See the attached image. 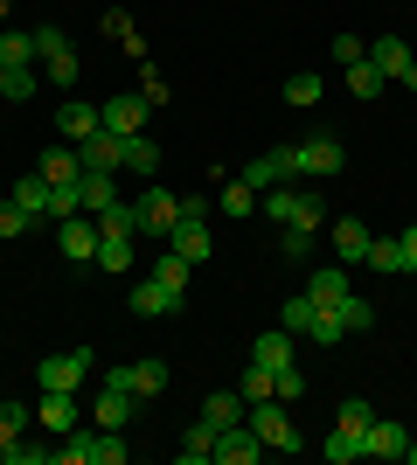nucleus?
<instances>
[{
  "label": "nucleus",
  "instance_id": "2f4dec72",
  "mask_svg": "<svg viewBox=\"0 0 417 465\" xmlns=\"http://www.w3.org/2000/svg\"><path fill=\"white\" fill-rule=\"evenodd\" d=\"M334 312H341V327H348V333H369V327H376V306H369L362 292H348V299H334Z\"/></svg>",
  "mask_w": 417,
  "mask_h": 465
},
{
  "label": "nucleus",
  "instance_id": "5701e85b",
  "mask_svg": "<svg viewBox=\"0 0 417 465\" xmlns=\"http://www.w3.org/2000/svg\"><path fill=\"white\" fill-rule=\"evenodd\" d=\"M0 63H7V70H28V63H35V28H0Z\"/></svg>",
  "mask_w": 417,
  "mask_h": 465
},
{
  "label": "nucleus",
  "instance_id": "e433bc0d",
  "mask_svg": "<svg viewBox=\"0 0 417 465\" xmlns=\"http://www.w3.org/2000/svg\"><path fill=\"white\" fill-rule=\"evenodd\" d=\"M320 451H327V465H355L362 459V438H355V430H327V438H320Z\"/></svg>",
  "mask_w": 417,
  "mask_h": 465
},
{
  "label": "nucleus",
  "instance_id": "b1692460",
  "mask_svg": "<svg viewBox=\"0 0 417 465\" xmlns=\"http://www.w3.org/2000/svg\"><path fill=\"white\" fill-rule=\"evenodd\" d=\"M133 243L139 236H104L98 230V257H91V264H98V272H133Z\"/></svg>",
  "mask_w": 417,
  "mask_h": 465
},
{
  "label": "nucleus",
  "instance_id": "aec40b11",
  "mask_svg": "<svg viewBox=\"0 0 417 465\" xmlns=\"http://www.w3.org/2000/svg\"><path fill=\"white\" fill-rule=\"evenodd\" d=\"M167 251H181L188 264H209V223H174V236H167Z\"/></svg>",
  "mask_w": 417,
  "mask_h": 465
},
{
  "label": "nucleus",
  "instance_id": "a18cd8bd",
  "mask_svg": "<svg viewBox=\"0 0 417 465\" xmlns=\"http://www.w3.org/2000/svg\"><path fill=\"white\" fill-rule=\"evenodd\" d=\"M7 465H56V451L49 445H21V438H7V451H0Z\"/></svg>",
  "mask_w": 417,
  "mask_h": 465
},
{
  "label": "nucleus",
  "instance_id": "cd10ccee",
  "mask_svg": "<svg viewBox=\"0 0 417 465\" xmlns=\"http://www.w3.org/2000/svg\"><path fill=\"white\" fill-rule=\"evenodd\" d=\"M258 209H264V223H293V209H299V181H278V188H264V194H258Z\"/></svg>",
  "mask_w": 417,
  "mask_h": 465
},
{
  "label": "nucleus",
  "instance_id": "e2e57ef3",
  "mask_svg": "<svg viewBox=\"0 0 417 465\" xmlns=\"http://www.w3.org/2000/svg\"><path fill=\"white\" fill-rule=\"evenodd\" d=\"M0 77H7V63H0Z\"/></svg>",
  "mask_w": 417,
  "mask_h": 465
},
{
  "label": "nucleus",
  "instance_id": "f3484780",
  "mask_svg": "<svg viewBox=\"0 0 417 465\" xmlns=\"http://www.w3.org/2000/svg\"><path fill=\"white\" fill-rule=\"evenodd\" d=\"M104 118H98V104H84V97H63V112H56V133L70 139V146H84V139L98 133Z\"/></svg>",
  "mask_w": 417,
  "mask_h": 465
},
{
  "label": "nucleus",
  "instance_id": "6e6d98bb",
  "mask_svg": "<svg viewBox=\"0 0 417 465\" xmlns=\"http://www.w3.org/2000/svg\"><path fill=\"white\" fill-rule=\"evenodd\" d=\"M98 28H104V35H133V15H125V7H104V15H98Z\"/></svg>",
  "mask_w": 417,
  "mask_h": 465
},
{
  "label": "nucleus",
  "instance_id": "864d4df0",
  "mask_svg": "<svg viewBox=\"0 0 417 465\" xmlns=\"http://www.w3.org/2000/svg\"><path fill=\"white\" fill-rule=\"evenodd\" d=\"M327 56H334L341 70H348V63H362V56H369V42H362V35H334V49H327Z\"/></svg>",
  "mask_w": 417,
  "mask_h": 465
},
{
  "label": "nucleus",
  "instance_id": "bf43d9fd",
  "mask_svg": "<svg viewBox=\"0 0 417 465\" xmlns=\"http://www.w3.org/2000/svg\"><path fill=\"white\" fill-rule=\"evenodd\" d=\"M403 91H417V63H411V70H403Z\"/></svg>",
  "mask_w": 417,
  "mask_h": 465
},
{
  "label": "nucleus",
  "instance_id": "4468645a",
  "mask_svg": "<svg viewBox=\"0 0 417 465\" xmlns=\"http://www.w3.org/2000/svg\"><path fill=\"white\" fill-rule=\"evenodd\" d=\"M84 417H77V389H42V430L49 438H70Z\"/></svg>",
  "mask_w": 417,
  "mask_h": 465
},
{
  "label": "nucleus",
  "instance_id": "8fccbe9b",
  "mask_svg": "<svg viewBox=\"0 0 417 465\" xmlns=\"http://www.w3.org/2000/svg\"><path fill=\"white\" fill-rule=\"evenodd\" d=\"M21 430H28V403L0 396V438H21Z\"/></svg>",
  "mask_w": 417,
  "mask_h": 465
},
{
  "label": "nucleus",
  "instance_id": "f03ea898",
  "mask_svg": "<svg viewBox=\"0 0 417 465\" xmlns=\"http://www.w3.org/2000/svg\"><path fill=\"white\" fill-rule=\"evenodd\" d=\"M35 56H42V77L56 84V91H70V84H77V70H84L63 28H35Z\"/></svg>",
  "mask_w": 417,
  "mask_h": 465
},
{
  "label": "nucleus",
  "instance_id": "9b49d317",
  "mask_svg": "<svg viewBox=\"0 0 417 465\" xmlns=\"http://www.w3.org/2000/svg\"><path fill=\"white\" fill-rule=\"evenodd\" d=\"M77 160H84V174H119V167H125V139L98 125V133L77 146Z\"/></svg>",
  "mask_w": 417,
  "mask_h": 465
},
{
  "label": "nucleus",
  "instance_id": "4be33fe9",
  "mask_svg": "<svg viewBox=\"0 0 417 465\" xmlns=\"http://www.w3.org/2000/svg\"><path fill=\"white\" fill-rule=\"evenodd\" d=\"M91 459H98V424H77L56 445V465H91Z\"/></svg>",
  "mask_w": 417,
  "mask_h": 465
},
{
  "label": "nucleus",
  "instance_id": "0e129e2a",
  "mask_svg": "<svg viewBox=\"0 0 417 465\" xmlns=\"http://www.w3.org/2000/svg\"><path fill=\"white\" fill-rule=\"evenodd\" d=\"M0 451H7V438H0Z\"/></svg>",
  "mask_w": 417,
  "mask_h": 465
},
{
  "label": "nucleus",
  "instance_id": "f257e3e1",
  "mask_svg": "<svg viewBox=\"0 0 417 465\" xmlns=\"http://www.w3.org/2000/svg\"><path fill=\"white\" fill-rule=\"evenodd\" d=\"M243 424L264 438V451H306V438H299V424L285 417V403L278 396H264V403H251L243 410Z\"/></svg>",
  "mask_w": 417,
  "mask_h": 465
},
{
  "label": "nucleus",
  "instance_id": "7c9ffc66",
  "mask_svg": "<svg viewBox=\"0 0 417 465\" xmlns=\"http://www.w3.org/2000/svg\"><path fill=\"white\" fill-rule=\"evenodd\" d=\"M251 361H264V369H293V333H258V348H251Z\"/></svg>",
  "mask_w": 417,
  "mask_h": 465
},
{
  "label": "nucleus",
  "instance_id": "c03bdc74",
  "mask_svg": "<svg viewBox=\"0 0 417 465\" xmlns=\"http://www.w3.org/2000/svg\"><path fill=\"white\" fill-rule=\"evenodd\" d=\"M369 417H376V410H369V396H348V403L334 410V424H341V430H355V438L369 430Z\"/></svg>",
  "mask_w": 417,
  "mask_h": 465
},
{
  "label": "nucleus",
  "instance_id": "c85d7f7f",
  "mask_svg": "<svg viewBox=\"0 0 417 465\" xmlns=\"http://www.w3.org/2000/svg\"><path fill=\"white\" fill-rule=\"evenodd\" d=\"M15 202H21L28 223H42V215H49V181H42V174H21L15 181Z\"/></svg>",
  "mask_w": 417,
  "mask_h": 465
},
{
  "label": "nucleus",
  "instance_id": "0eeeda50",
  "mask_svg": "<svg viewBox=\"0 0 417 465\" xmlns=\"http://www.w3.org/2000/svg\"><path fill=\"white\" fill-rule=\"evenodd\" d=\"M146 112H154V104H146V97H139V91H119V97H104V104H98L104 133H119V139L146 133Z\"/></svg>",
  "mask_w": 417,
  "mask_h": 465
},
{
  "label": "nucleus",
  "instance_id": "ea45409f",
  "mask_svg": "<svg viewBox=\"0 0 417 465\" xmlns=\"http://www.w3.org/2000/svg\"><path fill=\"white\" fill-rule=\"evenodd\" d=\"M278 257H285V264H313V230H293V223H285V236H278Z\"/></svg>",
  "mask_w": 417,
  "mask_h": 465
},
{
  "label": "nucleus",
  "instance_id": "052dcab7",
  "mask_svg": "<svg viewBox=\"0 0 417 465\" xmlns=\"http://www.w3.org/2000/svg\"><path fill=\"white\" fill-rule=\"evenodd\" d=\"M403 459H411V465H417V438H411V445H403Z\"/></svg>",
  "mask_w": 417,
  "mask_h": 465
},
{
  "label": "nucleus",
  "instance_id": "f704fd0d",
  "mask_svg": "<svg viewBox=\"0 0 417 465\" xmlns=\"http://www.w3.org/2000/svg\"><path fill=\"white\" fill-rule=\"evenodd\" d=\"M154 278H160V285H174V292H188V278H195V264H188V257H181V251H160V257H154Z\"/></svg>",
  "mask_w": 417,
  "mask_h": 465
},
{
  "label": "nucleus",
  "instance_id": "6e6552de",
  "mask_svg": "<svg viewBox=\"0 0 417 465\" xmlns=\"http://www.w3.org/2000/svg\"><path fill=\"white\" fill-rule=\"evenodd\" d=\"M56 251L70 257V264H91V257H98V215H70V223H56Z\"/></svg>",
  "mask_w": 417,
  "mask_h": 465
},
{
  "label": "nucleus",
  "instance_id": "6ab92c4d",
  "mask_svg": "<svg viewBox=\"0 0 417 465\" xmlns=\"http://www.w3.org/2000/svg\"><path fill=\"white\" fill-rule=\"evenodd\" d=\"M369 63H376V70H382V77H390V84H403V70H411V42H403V35H376V49H369Z\"/></svg>",
  "mask_w": 417,
  "mask_h": 465
},
{
  "label": "nucleus",
  "instance_id": "dca6fc26",
  "mask_svg": "<svg viewBox=\"0 0 417 465\" xmlns=\"http://www.w3.org/2000/svg\"><path fill=\"white\" fill-rule=\"evenodd\" d=\"M133 410H139V396H133V389H119V382H98V417H91V424H104V430H125V424H133Z\"/></svg>",
  "mask_w": 417,
  "mask_h": 465
},
{
  "label": "nucleus",
  "instance_id": "20e7f679",
  "mask_svg": "<svg viewBox=\"0 0 417 465\" xmlns=\"http://www.w3.org/2000/svg\"><path fill=\"white\" fill-rule=\"evenodd\" d=\"M133 209H139V236H154V243H167V236H174V223H181V194H167V188L154 181V188L139 194Z\"/></svg>",
  "mask_w": 417,
  "mask_h": 465
},
{
  "label": "nucleus",
  "instance_id": "58836bf2",
  "mask_svg": "<svg viewBox=\"0 0 417 465\" xmlns=\"http://www.w3.org/2000/svg\"><path fill=\"white\" fill-rule=\"evenodd\" d=\"M98 230L104 236H139V209H133V202H112V209L98 215Z\"/></svg>",
  "mask_w": 417,
  "mask_h": 465
},
{
  "label": "nucleus",
  "instance_id": "4d7b16f0",
  "mask_svg": "<svg viewBox=\"0 0 417 465\" xmlns=\"http://www.w3.org/2000/svg\"><path fill=\"white\" fill-rule=\"evenodd\" d=\"M181 223H209V202H202V194H181Z\"/></svg>",
  "mask_w": 417,
  "mask_h": 465
},
{
  "label": "nucleus",
  "instance_id": "c756f323",
  "mask_svg": "<svg viewBox=\"0 0 417 465\" xmlns=\"http://www.w3.org/2000/svg\"><path fill=\"white\" fill-rule=\"evenodd\" d=\"M77 202H84V215H104L112 202H119V188H112V174H84L77 181Z\"/></svg>",
  "mask_w": 417,
  "mask_h": 465
},
{
  "label": "nucleus",
  "instance_id": "680f3d73",
  "mask_svg": "<svg viewBox=\"0 0 417 465\" xmlns=\"http://www.w3.org/2000/svg\"><path fill=\"white\" fill-rule=\"evenodd\" d=\"M0 21H7V0H0Z\"/></svg>",
  "mask_w": 417,
  "mask_h": 465
},
{
  "label": "nucleus",
  "instance_id": "393cba45",
  "mask_svg": "<svg viewBox=\"0 0 417 465\" xmlns=\"http://www.w3.org/2000/svg\"><path fill=\"white\" fill-rule=\"evenodd\" d=\"M243 410H251V403H243L237 389H216V396L202 403V417H209V424H216V430H230V424H243Z\"/></svg>",
  "mask_w": 417,
  "mask_h": 465
},
{
  "label": "nucleus",
  "instance_id": "5fc2aeb1",
  "mask_svg": "<svg viewBox=\"0 0 417 465\" xmlns=\"http://www.w3.org/2000/svg\"><path fill=\"white\" fill-rule=\"evenodd\" d=\"M21 230H28V215H21V202L7 194V202H0V236H21Z\"/></svg>",
  "mask_w": 417,
  "mask_h": 465
},
{
  "label": "nucleus",
  "instance_id": "7ed1b4c3",
  "mask_svg": "<svg viewBox=\"0 0 417 465\" xmlns=\"http://www.w3.org/2000/svg\"><path fill=\"white\" fill-rule=\"evenodd\" d=\"M299 146V174L306 181H334L341 167H348V146H341L334 133H306V139H293Z\"/></svg>",
  "mask_w": 417,
  "mask_h": 465
},
{
  "label": "nucleus",
  "instance_id": "de8ad7c7",
  "mask_svg": "<svg viewBox=\"0 0 417 465\" xmlns=\"http://www.w3.org/2000/svg\"><path fill=\"white\" fill-rule=\"evenodd\" d=\"M0 97L28 104V97H35V63H28V70H7V77H0Z\"/></svg>",
  "mask_w": 417,
  "mask_h": 465
},
{
  "label": "nucleus",
  "instance_id": "423d86ee",
  "mask_svg": "<svg viewBox=\"0 0 417 465\" xmlns=\"http://www.w3.org/2000/svg\"><path fill=\"white\" fill-rule=\"evenodd\" d=\"M237 174L243 181H251V188H278V181H306V174H299V146H272V153H258V160H251V167H237Z\"/></svg>",
  "mask_w": 417,
  "mask_h": 465
},
{
  "label": "nucleus",
  "instance_id": "c9c22d12",
  "mask_svg": "<svg viewBox=\"0 0 417 465\" xmlns=\"http://www.w3.org/2000/svg\"><path fill=\"white\" fill-rule=\"evenodd\" d=\"M160 389H167V361H154V354H146V361H133V396H139V403H146V396H160Z\"/></svg>",
  "mask_w": 417,
  "mask_h": 465
},
{
  "label": "nucleus",
  "instance_id": "79ce46f5",
  "mask_svg": "<svg viewBox=\"0 0 417 465\" xmlns=\"http://www.w3.org/2000/svg\"><path fill=\"white\" fill-rule=\"evenodd\" d=\"M272 382H278V375L264 369V361H251V369H243V382H237V396H243V403H264V396H272Z\"/></svg>",
  "mask_w": 417,
  "mask_h": 465
},
{
  "label": "nucleus",
  "instance_id": "49530a36",
  "mask_svg": "<svg viewBox=\"0 0 417 465\" xmlns=\"http://www.w3.org/2000/svg\"><path fill=\"white\" fill-rule=\"evenodd\" d=\"M125 451H133V445H125V430L98 424V459H91V465H125Z\"/></svg>",
  "mask_w": 417,
  "mask_h": 465
},
{
  "label": "nucleus",
  "instance_id": "f8f14e48",
  "mask_svg": "<svg viewBox=\"0 0 417 465\" xmlns=\"http://www.w3.org/2000/svg\"><path fill=\"white\" fill-rule=\"evenodd\" d=\"M181 306H188V292L160 285V278H139V285H133V312H139V320H167V312H181Z\"/></svg>",
  "mask_w": 417,
  "mask_h": 465
},
{
  "label": "nucleus",
  "instance_id": "412c9836",
  "mask_svg": "<svg viewBox=\"0 0 417 465\" xmlns=\"http://www.w3.org/2000/svg\"><path fill=\"white\" fill-rule=\"evenodd\" d=\"M181 465H202V459H216V424H209V417H195V424H188V438H181V451H174Z\"/></svg>",
  "mask_w": 417,
  "mask_h": 465
},
{
  "label": "nucleus",
  "instance_id": "13d9d810",
  "mask_svg": "<svg viewBox=\"0 0 417 465\" xmlns=\"http://www.w3.org/2000/svg\"><path fill=\"white\" fill-rule=\"evenodd\" d=\"M397 243H403V264H411V272H417V223H411V230L397 236Z\"/></svg>",
  "mask_w": 417,
  "mask_h": 465
},
{
  "label": "nucleus",
  "instance_id": "1a4fd4ad",
  "mask_svg": "<svg viewBox=\"0 0 417 465\" xmlns=\"http://www.w3.org/2000/svg\"><path fill=\"white\" fill-rule=\"evenodd\" d=\"M264 459V438L251 424H230V430H216V459L209 465H258Z\"/></svg>",
  "mask_w": 417,
  "mask_h": 465
},
{
  "label": "nucleus",
  "instance_id": "ddd939ff",
  "mask_svg": "<svg viewBox=\"0 0 417 465\" xmlns=\"http://www.w3.org/2000/svg\"><path fill=\"white\" fill-rule=\"evenodd\" d=\"M403 445H411V430H403L397 417H369V430H362V459H403Z\"/></svg>",
  "mask_w": 417,
  "mask_h": 465
},
{
  "label": "nucleus",
  "instance_id": "bb28decb",
  "mask_svg": "<svg viewBox=\"0 0 417 465\" xmlns=\"http://www.w3.org/2000/svg\"><path fill=\"white\" fill-rule=\"evenodd\" d=\"M216 209L223 215H258V188H251L243 174H230V181H223V194H216Z\"/></svg>",
  "mask_w": 417,
  "mask_h": 465
},
{
  "label": "nucleus",
  "instance_id": "39448f33",
  "mask_svg": "<svg viewBox=\"0 0 417 465\" xmlns=\"http://www.w3.org/2000/svg\"><path fill=\"white\" fill-rule=\"evenodd\" d=\"M35 382H42V389H84V382H91V348L42 354V361H35Z\"/></svg>",
  "mask_w": 417,
  "mask_h": 465
},
{
  "label": "nucleus",
  "instance_id": "2eb2a0df",
  "mask_svg": "<svg viewBox=\"0 0 417 465\" xmlns=\"http://www.w3.org/2000/svg\"><path fill=\"white\" fill-rule=\"evenodd\" d=\"M35 174L49 181V188H77V181H84L77 146H70V139H63V146H42V167H35Z\"/></svg>",
  "mask_w": 417,
  "mask_h": 465
},
{
  "label": "nucleus",
  "instance_id": "9d476101",
  "mask_svg": "<svg viewBox=\"0 0 417 465\" xmlns=\"http://www.w3.org/2000/svg\"><path fill=\"white\" fill-rule=\"evenodd\" d=\"M327 230H334V257H341V264H369V243H376L369 223H355V215H327Z\"/></svg>",
  "mask_w": 417,
  "mask_h": 465
},
{
  "label": "nucleus",
  "instance_id": "a211bd4d",
  "mask_svg": "<svg viewBox=\"0 0 417 465\" xmlns=\"http://www.w3.org/2000/svg\"><path fill=\"white\" fill-rule=\"evenodd\" d=\"M348 292H355L348 264H327V272H306V299H313V306H334V299H348Z\"/></svg>",
  "mask_w": 417,
  "mask_h": 465
},
{
  "label": "nucleus",
  "instance_id": "72a5a7b5",
  "mask_svg": "<svg viewBox=\"0 0 417 465\" xmlns=\"http://www.w3.org/2000/svg\"><path fill=\"white\" fill-rule=\"evenodd\" d=\"M320 91H327V84H320V70H293V77H285V104H299V112H306V104H320Z\"/></svg>",
  "mask_w": 417,
  "mask_h": 465
},
{
  "label": "nucleus",
  "instance_id": "09e8293b",
  "mask_svg": "<svg viewBox=\"0 0 417 465\" xmlns=\"http://www.w3.org/2000/svg\"><path fill=\"white\" fill-rule=\"evenodd\" d=\"M278 320H285V333H306V327H313V299H306V292H299V299H285V312H278Z\"/></svg>",
  "mask_w": 417,
  "mask_h": 465
},
{
  "label": "nucleus",
  "instance_id": "473e14b6",
  "mask_svg": "<svg viewBox=\"0 0 417 465\" xmlns=\"http://www.w3.org/2000/svg\"><path fill=\"white\" fill-rule=\"evenodd\" d=\"M369 264H376L382 278H403V272H411V264H403V243H397V236H376V243H369Z\"/></svg>",
  "mask_w": 417,
  "mask_h": 465
},
{
  "label": "nucleus",
  "instance_id": "a19ab883",
  "mask_svg": "<svg viewBox=\"0 0 417 465\" xmlns=\"http://www.w3.org/2000/svg\"><path fill=\"white\" fill-rule=\"evenodd\" d=\"M320 223H327V202H320L313 188H299V209H293V230H313L320 236Z\"/></svg>",
  "mask_w": 417,
  "mask_h": 465
},
{
  "label": "nucleus",
  "instance_id": "3c124183",
  "mask_svg": "<svg viewBox=\"0 0 417 465\" xmlns=\"http://www.w3.org/2000/svg\"><path fill=\"white\" fill-rule=\"evenodd\" d=\"M272 396H278V403H299V396H306V375H299V361H293V369H278Z\"/></svg>",
  "mask_w": 417,
  "mask_h": 465
},
{
  "label": "nucleus",
  "instance_id": "37998d69",
  "mask_svg": "<svg viewBox=\"0 0 417 465\" xmlns=\"http://www.w3.org/2000/svg\"><path fill=\"white\" fill-rule=\"evenodd\" d=\"M125 167H139V174H154V167H160V146H154L146 133H133V139H125Z\"/></svg>",
  "mask_w": 417,
  "mask_h": 465
},
{
  "label": "nucleus",
  "instance_id": "4c0bfd02",
  "mask_svg": "<svg viewBox=\"0 0 417 465\" xmlns=\"http://www.w3.org/2000/svg\"><path fill=\"white\" fill-rule=\"evenodd\" d=\"M306 341H320V348H334V341H348V327H341L334 306H313V327H306Z\"/></svg>",
  "mask_w": 417,
  "mask_h": 465
},
{
  "label": "nucleus",
  "instance_id": "603ef678",
  "mask_svg": "<svg viewBox=\"0 0 417 465\" xmlns=\"http://www.w3.org/2000/svg\"><path fill=\"white\" fill-rule=\"evenodd\" d=\"M139 97H146V104H167V77H160L154 63H139Z\"/></svg>",
  "mask_w": 417,
  "mask_h": 465
},
{
  "label": "nucleus",
  "instance_id": "a878e982",
  "mask_svg": "<svg viewBox=\"0 0 417 465\" xmlns=\"http://www.w3.org/2000/svg\"><path fill=\"white\" fill-rule=\"evenodd\" d=\"M341 77H348V91H355L362 104H376V97H382V84H390V77H382V70H376V63H369V56H362V63H348Z\"/></svg>",
  "mask_w": 417,
  "mask_h": 465
}]
</instances>
